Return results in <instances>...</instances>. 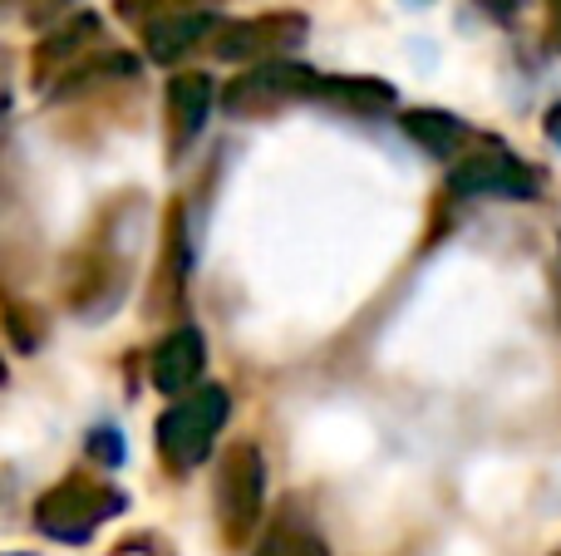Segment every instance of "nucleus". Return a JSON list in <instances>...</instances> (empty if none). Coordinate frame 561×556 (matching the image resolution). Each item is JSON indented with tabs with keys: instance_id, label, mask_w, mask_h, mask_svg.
I'll use <instances>...</instances> for the list:
<instances>
[{
	"instance_id": "f257e3e1",
	"label": "nucleus",
	"mask_w": 561,
	"mask_h": 556,
	"mask_svg": "<svg viewBox=\"0 0 561 556\" xmlns=\"http://www.w3.org/2000/svg\"><path fill=\"white\" fill-rule=\"evenodd\" d=\"M118 508H124V498H118L114 488L69 473V478H59L49 493H39L35 528L45 532V537H55V542H89L99 522H108Z\"/></svg>"
},
{
	"instance_id": "f03ea898",
	"label": "nucleus",
	"mask_w": 561,
	"mask_h": 556,
	"mask_svg": "<svg viewBox=\"0 0 561 556\" xmlns=\"http://www.w3.org/2000/svg\"><path fill=\"white\" fill-rule=\"evenodd\" d=\"M217 419H222V394H197V399H183L163 414L158 424V449L173 468H193L207 453V439H213Z\"/></svg>"
},
{
	"instance_id": "7ed1b4c3",
	"label": "nucleus",
	"mask_w": 561,
	"mask_h": 556,
	"mask_svg": "<svg viewBox=\"0 0 561 556\" xmlns=\"http://www.w3.org/2000/svg\"><path fill=\"white\" fill-rule=\"evenodd\" d=\"M197 355H203V345H197L193 331L168 335L153 355V384L158 390H183V384L197 374Z\"/></svg>"
},
{
	"instance_id": "20e7f679",
	"label": "nucleus",
	"mask_w": 561,
	"mask_h": 556,
	"mask_svg": "<svg viewBox=\"0 0 561 556\" xmlns=\"http://www.w3.org/2000/svg\"><path fill=\"white\" fill-rule=\"evenodd\" d=\"M94 35V20L89 15H79V25H65V30H55V35L45 39V45H35V84H49V79H55V69L65 65L69 55H79V49H84V39Z\"/></svg>"
},
{
	"instance_id": "39448f33",
	"label": "nucleus",
	"mask_w": 561,
	"mask_h": 556,
	"mask_svg": "<svg viewBox=\"0 0 561 556\" xmlns=\"http://www.w3.org/2000/svg\"><path fill=\"white\" fill-rule=\"evenodd\" d=\"M203 108H207V84H203V79H178V84H173V118H178V128H183V134H197Z\"/></svg>"
},
{
	"instance_id": "423d86ee",
	"label": "nucleus",
	"mask_w": 561,
	"mask_h": 556,
	"mask_svg": "<svg viewBox=\"0 0 561 556\" xmlns=\"http://www.w3.org/2000/svg\"><path fill=\"white\" fill-rule=\"evenodd\" d=\"M10 331V340H15V350H35L39 340H45V325H39V311H30V305L20 301H5V321H0Z\"/></svg>"
},
{
	"instance_id": "0eeeda50",
	"label": "nucleus",
	"mask_w": 561,
	"mask_h": 556,
	"mask_svg": "<svg viewBox=\"0 0 561 556\" xmlns=\"http://www.w3.org/2000/svg\"><path fill=\"white\" fill-rule=\"evenodd\" d=\"M89 453L99 463H124V433L118 429H94L89 433Z\"/></svg>"
},
{
	"instance_id": "6e6552de",
	"label": "nucleus",
	"mask_w": 561,
	"mask_h": 556,
	"mask_svg": "<svg viewBox=\"0 0 561 556\" xmlns=\"http://www.w3.org/2000/svg\"><path fill=\"white\" fill-rule=\"evenodd\" d=\"M0 380H5V364H0Z\"/></svg>"
},
{
	"instance_id": "1a4fd4ad",
	"label": "nucleus",
	"mask_w": 561,
	"mask_h": 556,
	"mask_svg": "<svg viewBox=\"0 0 561 556\" xmlns=\"http://www.w3.org/2000/svg\"><path fill=\"white\" fill-rule=\"evenodd\" d=\"M10 556H25V552H10Z\"/></svg>"
}]
</instances>
